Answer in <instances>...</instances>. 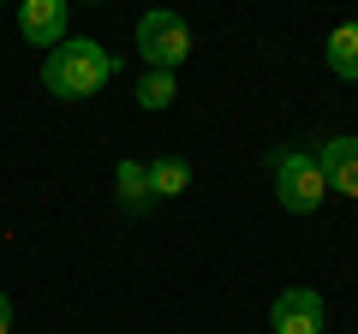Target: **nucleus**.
Returning a JSON list of instances; mask_svg holds the SVG:
<instances>
[{"instance_id":"9","label":"nucleus","mask_w":358,"mask_h":334,"mask_svg":"<svg viewBox=\"0 0 358 334\" xmlns=\"http://www.w3.org/2000/svg\"><path fill=\"white\" fill-rule=\"evenodd\" d=\"M192 185V167L179 161V155H162V161H150V191H155V203L162 197H179Z\"/></svg>"},{"instance_id":"3","label":"nucleus","mask_w":358,"mask_h":334,"mask_svg":"<svg viewBox=\"0 0 358 334\" xmlns=\"http://www.w3.org/2000/svg\"><path fill=\"white\" fill-rule=\"evenodd\" d=\"M138 54L150 60V72H179L185 66V54H192V30H185V18L179 13H143L138 18Z\"/></svg>"},{"instance_id":"7","label":"nucleus","mask_w":358,"mask_h":334,"mask_svg":"<svg viewBox=\"0 0 358 334\" xmlns=\"http://www.w3.org/2000/svg\"><path fill=\"white\" fill-rule=\"evenodd\" d=\"M114 185H120V203H126L131 215H143V209L155 203V191H150V161H131V155H126V161L114 167Z\"/></svg>"},{"instance_id":"11","label":"nucleus","mask_w":358,"mask_h":334,"mask_svg":"<svg viewBox=\"0 0 358 334\" xmlns=\"http://www.w3.org/2000/svg\"><path fill=\"white\" fill-rule=\"evenodd\" d=\"M0 334H13V298L0 293Z\"/></svg>"},{"instance_id":"10","label":"nucleus","mask_w":358,"mask_h":334,"mask_svg":"<svg viewBox=\"0 0 358 334\" xmlns=\"http://www.w3.org/2000/svg\"><path fill=\"white\" fill-rule=\"evenodd\" d=\"M179 96V72H143V84H138V102L150 108V114H162L167 102Z\"/></svg>"},{"instance_id":"2","label":"nucleus","mask_w":358,"mask_h":334,"mask_svg":"<svg viewBox=\"0 0 358 334\" xmlns=\"http://www.w3.org/2000/svg\"><path fill=\"white\" fill-rule=\"evenodd\" d=\"M275 197H281L287 215H317V209H322L329 180H322L317 150H281V155H275Z\"/></svg>"},{"instance_id":"6","label":"nucleus","mask_w":358,"mask_h":334,"mask_svg":"<svg viewBox=\"0 0 358 334\" xmlns=\"http://www.w3.org/2000/svg\"><path fill=\"white\" fill-rule=\"evenodd\" d=\"M322 161V180H329V191L341 197H358V138H329L317 150Z\"/></svg>"},{"instance_id":"1","label":"nucleus","mask_w":358,"mask_h":334,"mask_svg":"<svg viewBox=\"0 0 358 334\" xmlns=\"http://www.w3.org/2000/svg\"><path fill=\"white\" fill-rule=\"evenodd\" d=\"M114 54L102 48V42L90 36H66L60 48L42 60V84H48V96H60V102H84V96H96L114 78Z\"/></svg>"},{"instance_id":"8","label":"nucleus","mask_w":358,"mask_h":334,"mask_svg":"<svg viewBox=\"0 0 358 334\" xmlns=\"http://www.w3.org/2000/svg\"><path fill=\"white\" fill-rule=\"evenodd\" d=\"M322 60H329L334 78H346V84H358V18H346L341 30L329 36V48H322Z\"/></svg>"},{"instance_id":"4","label":"nucleus","mask_w":358,"mask_h":334,"mask_svg":"<svg viewBox=\"0 0 358 334\" xmlns=\"http://www.w3.org/2000/svg\"><path fill=\"white\" fill-rule=\"evenodd\" d=\"M268 328L275 334H329V310H322V293L310 286H287L268 310Z\"/></svg>"},{"instance_id":"5","label":"nucleus","mask_w":358,"mask_h":334,"mask_svg":"<svg viewBox=\"0 0 358 334\" xmlns=\"http://www.w3.org/2000/svg\"><path fill=\"white\" fill-rule=\"evenodd\" d=\"M18 36L54 54L66 42V0H24L18 6Z\"/></svg>"}]
</instances>
